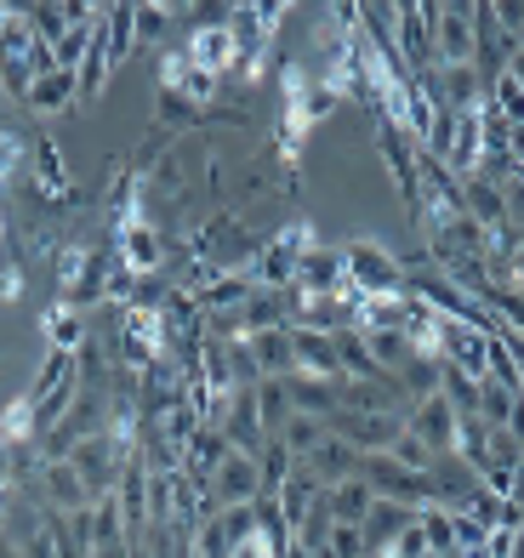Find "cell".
I'll return each instance as SVG.
<instances>
[{
    "mask_svg": "<svg viewBox=\"0 0 524 558\" xmlns=\"http://www.w3.org/2000/svg\"><path fill=\"white\" fill-rule=\"evenodd\" d=\"M519 52H524V29H519Z\"/></svg>",
    "mask_w": 524,
    "mask_h": 558,
    "instance_id": "681fc988",
    "label": "cell"
},
{
    "mask_svg": "<svg viewBox=\"0 0 524 558\" xmlns=\"http://www.w3.org/2000/svg\"><path fill=\"white\" fill-rule=\"evenodd\" d=\"M40 337L52 342L58 353H81L92 337H86V325H81V308H69V302H52V308L40 314Z\"/></svg>",
    "mask_w": 524,
    "mask_h": 558,
    "instance_id": "603a6c76",
    "label": "cell"
},
{
    "mask_svg": "<svg viewBox=\"0 0 524 558\" xmlns=\"http://www.w3.org/2000/svg\"><path fill=\"white\" fill-rule=\"evenodd\" d=\"M245 348H252V360L263 371V383H280V376L296 371V353H291V325L285 331H263V337H245Z\"/></svg>",
    "mask_w": 524,
    "mask_h": 558,
    "instance_id": "44dd1931",
    "label": "cell"
},
{
    "mask_svg": "<svg viewBox=\"0 0 524 558\" xmlns=\"http://www.w3.org/2000/svg\"><path fill=\"white\" fill-rule=\"evenodd\" d=\"M63 109H81V74L74 69H52L40 74L23 97V114H63Z\"/></svg>",
    "mask_w": 524,
    "mask_h": 558,
    "instance_id": "9a60e30c",
    "label": "cell"
},
{
    "mask_svg": "<svg viewBox=\"0 0 524 558\" xmlns=\"http://www.w3.org/2000/svg\"><path fill=\"white\" fill-rule=\"evenodd\" d=\"M439 360L444 365H456L467 376H479L485 383V371H490V331H479V325H467V319H439Z\"/></svg>",
    "mask_w": 524,
    "mask_h": 558,
    "instance_id": "277c9868",
    "label": "cell"
},
{
    "mask_svg": "<svg viewBox=\"0 0 524 558\" xmlns=\"http://www.w3.org/2000/svg\"><path fill=\"white\" fill-rule=\"evenodd\" d=\"M479 376H467V371H456V365H444L439 360V399L451 404L456 416H479Z\"/></svg>",
    "mask_w": 524,
    "mask_h": 558,
    "instance_id": "d4e9b609",
    "label": "cell"
},
{
    "mask_svg": "<svg viewBox=\"0 0 524 558\" xmlns=\"http://www.w3.org/2000/svg\"><path fill=\"white\" fill-rule=\"evenodd\" d=\"M337 109H342V97H337L326 81H314V86H308V125H326Z\"/></svg>",
    "mask_w": 524,
    "mask_h": 558,
    "instance_id": "b9f144b4",
    "label": "cell"
},
{
    "mask_svg": "<svg viewBox=\"0 0 524 558\" xmlns=\"http://www.w3.org/2000/svg\"><path fill=\"white\" fill-rule=\"evenodd\" d=\"M411 519H416L411 507H399V501H382V496H377V501H370V513H365V524H360V530H365V553H370V558H388L393 542H399V530H405Z\"/></svg>",
    "mask_w": 524,
    "mask_h": 558,
    "instance_id": "2e32d148",
    "label": "cell"
},
{
    "mask_svg": "<svg viewBox=\"0 0 524 558\" xmlns=\"http://www.w3.org/2000/svg\"><path fill=\"white\" fill-rule=\"evenodd\" d=\"M7 23H12V0H0V35H7Z\"/></svg>",
    "mask_w": 524,
    "mask_h": 558,
    "instance_id": "7dc6e473",
    "label": "cell"
},
{
    "mask_svg": "<svg viewBox=\"0 0 524 558\" xmlns=\"http://www.w3.org/2000/svg\"><path fill=\"white\" fill-rule=\"evenodd\" d=\"M109 81H114V58H109L103 35H97V40H92V52H86V63H81V104H103Z\"/></svg>",
    "mask_w": 524,
    "mask_h": 558,
    "instance_id": "4316f807",
    "label": "cell"
},
{
    "mask_svg": "<svg viewBox=\"0 0 524 558\" xmlns=\"http://www.w3.org/2000/svg\"><path fill=\"white\" fill-rule=\"evenodd\" d=\"M257 473H263V496H280V490H285V478L296 473V456L285 450V439H268V445H263Z\"/></svg>",
    "mask_w": 524,
    "mask_h": 558,
    "instance_id": "1f68e13d",
    "label": "cell"
},
{
    "mask_svg": "<svg viewBox=\"0 0 524 558\" xmlns=\"http://www.w3.org/2000/svg\"><path fill=\"white\" fill-rule=\"evenodd\" d=\"M217 524H222V536H229V547H240L245 536H257V507L252 501H245V507H222Z\"/></svg>",
    "mask_w": 524,
    "mask_h": 558,
    "instance_id": "f35d334b",
    "label": "cell"
},
{
    "mask_svg": "<svg viewBox=\"0 0 524 558\" xmlns=\"http://www.w3.org/2000/svg\"><path fill=\"white\" fill-rule=\"evenodd\" d=\"M360 337H365L370 365H377L382 376H399V365L411 360V337L405 331H360Z\"/></svg>",
    "mask_w": 524,
    "mask_h": 558,
    "instance_id": "83f0119b",
    "label": "cell"
},
{
    "mask_svg": "<svg viewBox=\"0 0 524 558\" xmlns=\"http://www.w3.org/2000/svg\"><path fill=\"white\" fill-rule=\"evenodd\" d=\"M342 263H348V286L365 296H405V268L382 240H342Z\"/></svg>",
    "mask_w": 524,
    "mask_h": 558,
    "instance_id": "7a4b0ae2",
    "label": "cell"
},
{
    "mask_svg": "<svg viewBox=\"0 0 524 558\" xmlns=\"http://www.w3.org/2000/svg\"><path fill=\"white\" fill-rule=\"evenodd\" d=\"M114 257L126 263L137 279H155L166 268V234H160V222H132V228H120L114 234Z\"/></svg>",
    "mask_w": 524,
    "mask_h": 558,
    "instance_id": "8992f818",
    "label": "cell"
},
{
    "mask_svg": "<svg viewBox=\"0 0 524 558\" xmlns=\"http://www.w3.org/2000/svg\"><path fill=\"white\" fill-rule=\"evenodd\" d=\"M451 536H456V553H485L490 524H479V519L467 513V507H456V513H451Z\"/></svg>",
    "mask_w": 524,
    "mask_h": 558,
    "instance_id": "74e56055",
    "label": "cell"
},
{
    "mask_svg": "<svg viewBox=\"0 0 524 558\" xmlns=\"http://www.w3.org/2000/svg\"><path fill=\"white\" fill-rule=\"evenodd\" d=\"M0 302H23V263H12L0 274Z\"/></svg>",
    "mask_w": 524,
    "mask_h": 558,
    "instance_id": "ee69618b",
    "label": "cell"
},
{
    "mask_svg": "<svg viewBox=\"0 0 524 558\" xmlns=\"http://www.w3.org/2000/svg\"><path fill=\"white\" fill-rule=\"evenodd\" d=\"M97 35H103L114 69L137 52V0H103V23H97Z\"/></svg>",
    "mask_w": 524,
    "mask_h": 558,
    "instance_id": "e0dca14e",
    "label": "cell"
},
{
    "mask_svg": "<svg viewBox=\"0 0 524 558\" xmlns=\"http://www.w3.org/2000/svg\"><path fill=\"white\" fill-rule=\"evenodd\" d=\"M354 325L360 331H405V296H365Z\"/></svg>",
    "mask_w": 524,
    "mask_h": 558,
    "instance_id": "f546056e",
    "label": "cell"
},
{
    "mask_svg": "<svg viewBox=\"0 0 524 558\" xmlns=\"http://www.w3.org/2000/svg\"><path fill=\"white\" fill-rule=\"evenodd\" d=\"M399 12V63L411 74H422L434 63V29H428V0H405Z\"/></svg>",
    "mask_w": 524,
    "mask_h": 558,
    "instance_id": "30bf717a",
    "label": "cell"
},
{
    "mask_svg": "<svg viewBox=\"0 0 524 558\" xmlns=\"http://www.w3.org/2000/svg\"><path fill=\"white\" fill-rule=\"evenodd\" d=\"M0 558H23V547H17L12 536H0Z\"/></svg>",
    "mask_w": 524,
    "mask_h": 558,
    "instance_id": "bcb514c9",
    "label": "cell"
},
{
    "mask_svg": "<svg viewBox=\"0 0 524 558\" xmlns=\"http://www.w3.org/2000/svg\"><path fill=\"white\" fill-rule=\"evenodd\" d=\"M29 166H35L29 177H35V183H40V194H52V199H63V194L74 189V183H69V160H63V148H58V137H46V132H40V137L29 143Z\"/></svg>",
    "mask_w": 524,
    "mask_h": 558,
    "instance_id": "ffe728a7",
    "label": "cell"
},
{
    "mask_svg": "<svg viewBox=\"0 0 524 558\" xmlns=\"http://www.w3.org/2000/svg\"><path fill=\"white\" fill-rule=\"evenodd\" d=\"M0 439H7V445H35L40 439L35 434V399L23 393V388L0 404Z\"/></svg>",
    "mask_w": 524,
    "mask_h": 558,
    "instance_id": "484cf974",
    "label": "cell"
},
{
    "mask_svg": "<svg viewBox=\"0 0 524 558\" xmlns=\"http://www.w3.org/2000/svg\"><path fill=\"white\" fill-rule=\"evenodd\" d=\"M252 291H257V279L245 274V268H229V274H217L211 286L199 291V296H188V302L199 308V319H206V314H229V308H240V302L252 296Z\"/></svg>",
    "mask_w": 524,
    "mask_h": 558,
    "instance_id": "d6986e66",
    "label": "cell"
},
{
    "mask_svg": "<svg viewBox=\"0 0 524 558\" xmlns=\"http://www.w3.org/2000/svg\"><path fill=\"white\" fill-rule=\"evenodd\" d=\"M178 23V7H160V0H137V46H155L171 35Z\"/></svg>",
    "mask_w": 524,
    "mask_h": 558,
    "instance_id": "e575fe53",
    "label": "cell"
},
{
    "mask_svg": "<svg viewBox=\"0 0 524 558\" xmlns=\"http://www.w3.org/2000/svg\"><path fill=\"white\" fill-rule=\"evenodd\" d=\"M183 46H188L194 69L217 74V81H229L234 63H240V46H234V29H229V23H206V29H188Z\"/></svg>",
    "mask_w": 524,
    "mask_h": 558,
    "instance_id": "9c48e42d",
    "label": "cell"
},
{
    "mask_svg": "<svg viewBox=\"0 0 524 558\" xmlns=\"http://www.w3.org/2000/svg\"><path fill=\"white\" fill-rule=\"evenodd\" d=\"M502 74H508V81H513V86H519V92H524V52H513V63H508V69H502Z\"/></svg>",
    "mask_w": 524,
    "mask_h": 558,
    "instance_id": "f6af8a7d",
    "label": "cell"
},
{
    "mask_svg": "<svg viewBox=\"0 0 524 558\" xmlns=\"http://www.w3.org/2000/svg\"><path fill=\"white\" fill-rule=\"evenodd\" d=\"M456 422H462V416L434 393V399H416L411 411H405V434H416L434 456H451V450H456Z\"/></svg>",
    "mask_w": 524,
    "mask_h": 558,
    "instance_id": "52a82bcc",
    "label": "cell"
},
{
    "mask_svg": "<svg viewBox=\"0 0 524 558\" xmlns=\"http://www.w3.org/2000/svg\"><path fill=\"white\" fill-rule=\"evenodd\" d=\"M422 558H439V553H422Z\"/></svg>",
    "mask_w": 524,
    "mask_h": 558,
    "instance_id": "f907efd6",
    "label": "cell"
},
{
    "mask_svg": "<svg viewBox=\"0 0 524 558\" xmlns=\"http://www.w3.org/2000/svg\"><path fill=\"white\" fill-rule=\"evenodd\" d=\"M23 23H29V35L46 40V46H58L69 35V12H63V0H35V7H17Z\"/></svg>",
    "mask_w": 524,
    "mask_h": 558,
    "instance_id": "f1b7e54d",
    "label": "cell"
},
{
    "mask_svg": "<svg viewBox=\"0 0 524 558\" xmlns=\"http://www.w3.org/2000/svg\"><path fill=\"white\" fill-rule=\"evenodd\" d=\"M273 439H285V450L296 456V462H308V456L319 450V439H326V422H314V416H291Z\"/></svg>",
    "mask_w": 524,
    "mask_h": 558,
    "instance_id": "836d02e7",
    "label": "cell"
},
{
    "mask_svg": "<svg viewBox=\"0 0 524 558\" xmlns=\"http://www.w3.org/2000/svg\"><path fill=\"white\" fill-rule=\"evenodd\" d=\"M296 291H308V296H331L348 286V263H342V245H314L303 251V263H296V279H291Z\"/></svg>",
    "mask_w": 524,
    "mask_h": 558,
    "instance_id": "8fae6325",
    "label": "cell"
},
{
    "mask_svg": "<svg viewBox=\"0 0 524 558\" xmlns=\"http://www.w3.org/2000/svg\"><path fill=\"white\" fill-rule=\"evenodd\" d=\"M428 29H434V63L479 69V17H473V0H428Z\"/></svg>",
    "mask_w": 524,
    "mask_h": 558,
    "instance_id": "6da1fadb",
    "label": "cell"
},
{
    "mask_svg": "<svg viewBox=\"0 0 524 558\" xmlns=\"http://www.w3.org/2000/svg\"><path fill=\"white\" fill-rule=\"evenodd\" d=\"M485 314L502 325V331L524 337V291H519V286H490V291H485Z\"/></svg>",
    "mask_w": 524,
    "mask_h": 558,
    "instance_id": "4dcf8cb0",
    "label": "cell"
},
{
    "mask_svg": "<svg viewBox=\"0 0 524 558\" xmlns=\"http://www.w3.org/2000/svg\"><path fill=\"white\" fill-rule=\"evenodd\" d=\"M462 217L479 222V228H508L502 183H490V177H462Z\"/></svg>",
    "mask_w": 524,
    "mask_h": 558,
    "instance_id": "ac0fdd59",
    "label": "cell"
},
{
    "mask_svg": "<svg viewBox=\"0 0 524 558\" xmlns=\"http://www.w3.org/2000/svg\"><path fill=\"white\" fill-rule=\"evenodd\" d=\"M285 393H291V411L296 416H314V422H331L342 411V383H319V376H280Z\"/></svg>",
    "mask_w": 524,
    "mask_h": 558,
    "instance_id": "5bb4252c",
    "label": "cell"
},
{
    "mask_svg": "<svg viewBox=\"0 0 524 558\" xmlns=\"http://www.w3.org/2000/svg\"><path fill=\"white\" fill-rule=\"evenodd\" d=\"M222 439H229V450L240 456H263L268 434H263V416H257V388H240L229 416H222Z\"/></svg>",
    "mask_w": 524,
    "mask_h": 558,
    "instance_id": "4fadbf2b",
    "label": "cell"
},
{
    "mask_svg": "<svg viewBox=\"0 0 524 558\" xmlns=\"http://www.w3.org/2000/svg\"><path fill=\"white\" fill-rule=\"evenodd\" d=\"M370 485L354 473V478H342V485H326V507H331V519L337 524H365V513H370Z\"/></svg>",
    "mask_w": 524,
    "mask_h": 558,
    "instance_id": "cb8c5ba5",
    "label": "cell"
},
{
    "mask_svg": "<svg viewBox=\"0 0 524 558\" xmlns=\"http://www.w3.org/2000/svg\"><path fill=\"white\" fill-rule=\"evenodd\" d=\"M257 416H263V434L273 439L280 427L296 416L291 411V393H285V383H257Z\"/></svg>",
    "mask_w": 524,
    "mask_h": 558,
    "instance_id": "d6a6232c",
    "label": "cell"
},
{
    "mask_svg": "<svg viewBox=\"0 0 524 558\" xmlns=\"http://www.w3.org/2000/svg\"><path fill=\"white\" fill-rule=\"evenodd\" d=\"M308 468H314L319 485H342V478L360 473V450L348 445V439H337V434H326V439H319V450L308 456Z\"/></svg>",
    "mask_w": 524,
    "mask_h": 558,
    "instance_id": "7402d4cb",
    "label": "cell"
},
{
    "mask_svg": "<svg viewBox=\"0 0 524 558\" xmlns=\"http://www.w3.org/2000/svg\"><path fill=\"white\" fill-rule=\"evenodd\" d=\"M422 553H428V536H422V524L411 519L405 530H399V542H393V553H388V558H422Z\"/></svg>",
    "mask_w": 524,
    "mask_h": 558,
    "instance_id": "7bdbcfd3",
    "label": "cell"
},
{
    "mask_svg": "<svg viewBox=\"0 0 524 558\" xmlns=\"http://www.w3.org/2000/svg\"><path fill=\"white\" fill-rule=\"evenodd\" d=\"M263 496V473H257V456H240L229 450L211 473V513H222V507H245Z\"/></svg>",
    "mask_w": 524,
    "mask_h": 558,
    "instance_id": "5b68a950",
    "label": "cell"
},
{
    "mask_svg": "<svg viewBox=\"0 0 524 558\" xmlns=\"http://www.w3.org/2000/svg\"><path fill=\"white\" fill-rule=\"evenodd\" d=\"M388 456H393V462H399V468H411V473H428V468H434V450H428V445H422L416 434H399Z\"/></svg>",
    "mask_w": 524,
    "mask_h": 558,
    "instance_id": "ab89813d",
    "label": "cell"
},
{
    "mask_svg": "<svg viewBox=\"0 0 524 558\" xmlns=\"http://www.w3.org/2000/svg\"><path fill=\"white\" fill-rule=\"evenodd\" d=\"M513 404H519V393H513V388H502V383H485V388H479V422H485V427H508Z\"/></svg>",
    "mask_w": 524,
    "mask_h": 558,
    "instance_id": "8d00e7d4",
    "label": "cell"
},
{
    "mask_svg": "<svg viewBox=\"0 0 524 558\" xmlns=\"http://www.w3.org/2000/svg\"><path fill=\"white\" fill-rule=\"evenodd\" d=\"M416 524H422V536H428V553H439V558H451V553H456V536H451V507H422Z\"/></svg>",
    "mask_w": 524,
    "mask_h": 558,
    "instance_id": "d590c367",
    "label": "cell"
},
{
    "mask_svg": "<svg viewBox=\"0 0 524 558\" xmlns=\"http://www.w3.org/2000/svg\"><path fill=\"white\" fill-rule=\"evenodd\" d=\"M0 251H7V206H0Z\"/></svg>",
    "mask_w": 524,
    "mask_h": 558,
    "instance_id": "c3c4849f",
    "label": "cell"
},
{
    "mask_svg": "<svg viewBox=\"0 0 524 558\" xmlns=\"http://www.w3.org/2000/svg\"><path fill=\"white\" fill-rule=\"evenodd\" d=\"M326 553H331V558H370V553H365V530H360V524H331Z\"/></svg>",
    "mask_w": 524,
    "mask_h": 558,
    "instance_id": "60d3db41",
    "label": "cell"
},
{
    "mask_svg": "<svg viewBox=\"0 0 524 558\" xmlns=\"http://www.w3.org/2000/svg\"><path fill=\"white\" fill-rule=\"evenodd\" d=\"M291 353H296V376H319V383H348L342 360H337V342L326 331H303L291 325Z\"/></svg>",
    "mask_w": 524,
    "mask_h": 558,
    "instance_id": "7c38bea8",
    "label": "cell"
},
{
    "mask_svg": "<svg viewBox=\"0 0 524 558\" xmlns=\"http://www.w3.org/2000/svg\"><path fill=\"white\" fill-rule=\"evenodd\" d=\"M360 478L370 485V496L399 501V507H411V513H422V507H434V496H428V478L411 473V468H399L388 450H377V456H360Z\"/></svg>",
    "mask_w": 524,
    "mask_h": 558,
    "instance_id": "3957f363",
    "label": "cell"
},
{
    "mask_svg": "<svg viewBox=\"0 0 524 558\" xmlns=\"http://www.w3.org/2000/svg\"><path fill=\"white\" fill-rule=\"evenodd\" d=\"M422 478H428L434 507H451V513H456V507H467L473 496L485 490V485H479V473H473L462 456H434V468L422 473Z\"/></svg>",
    "mask_w": 524,
    "mask_h": 558,
    "instance_id": "ba28073f",
    "label": "cell"
}]
</instances>
